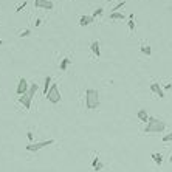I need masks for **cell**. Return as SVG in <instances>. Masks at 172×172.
I'll use <instances>...</instances> for the list:
<instances>
[{
    "instance_id": "obj_1",
    "label": "cell",
    "mask_w": 172,
    "mask_h": 172,
    "mask_svg": "<svg viewBox=\"0 0 172 172\" xmlns=\"http://www.w3.org/2000/svg\"><path fill=\"white\" fill-rule=\"evenodd\" d=\"M166 130V123L158 119V118H153L150 116L146 127H144V133H161Z\"/></svg>"
},
{
    "instance_id": "obj_2",
    "label": "cell",
    "mask_w": 172,
    "mask_h": 172,
    "mask_svg": "<svg viewBox=\"0 0 172 172\" xmlns=\"http://www.w3.org/2000/svg\"><path fill=\"white\" fill-rule=\"evenodd\" d=\"M85 107L88 110H96L99 107V93L95 88L85 90Z\"/></svg>"
},
{
    "instance_id": "obj_3",
    "label": "cell",
    "mask_w": 172,
    "mask_h": 172,
    "mask_svg": "<svg viewBox=\"0 0 172 172\" xmlns=\"http://www.w3.org/2000/svg\"><path fill=\"white\" fill-rule=\"evenodd\" d=\"M45 96H47V99H48L51 104H58V102L61 101V92H59V85H58L56 82H53V84H51V87H50V90H48V93H47Z\"/></svg>"
},
{
    "instance_id": "obj_4",
    "label": "cell",
    "mask_w": 172,
    "mask_h": 172,
    "mask_svg": "<svg viewBox=\"0 0 172 172\" xmlns=\"http://www.w3.org/2000/svg\"><path fill=\"white\" fill-rule=\"evenodd\" d=\"M51 144H54V140L39 141V143H30V144L27 146V150H28V152H37V150H41V149H44V147H47V146H51Z\"/></svg>"
},
{
    "instance_id": "obj_5",
    "label": "cell",
    "mask_w": 172,
    "mask_h": 172,
    "mask_svg": "<svg viewBox=\"0 0 172 172\" xmlns=\"http://www.w3.org/2000/svg\"><path fill=\"white\" fill-rule=\"evenodd\" d=\"M28 88H30V82H28L25 78H20V79H19V84H17V88H16V93H17L19 96H22V95L28 93Z\"/></svg>"
},
{
    "instance_id": "obj_6",
    "label": "cell",
    "mask_w": 172,
    "mask_h": 172,
    "mask_svg": "<svg viewBox=\"0 0 172 172\" xmlns=\"http://www.w3.org/2000/svg\"><path fill=\"white\" fill-rule=\"evenodd\" d=\"M34 6L36 8H42V10H53V2L48 0H34Z\"/></svg>"
},
{
    "instance_id": "obj_7",
    "label": "cell",
    "mask_w": 172,
    "mask_h": 172,
    "mask_svg": "<svg viewBox=\"0 0 172 172\" xmlns=\"http://www.w3.org/2000/svg\"><path fill=\"white\" fill-rule=\"evenodd\" d=\"M31 101H33V98H30V96H28V93H25V95L19 96V102H20L25 109H31Z\"/></svg>"
},
{
    "instance_id": "obj_8",
    "label": "cell",
    "mask_w": 172,
    "mask_h": 172,
    "mask_svg": "<svg viewBox=\"0 0 172 172\" xmlns=\"http://www.w3.org/2000/svg\"><path fill=\"white\" fill-rule=\"evenodd\" d=\"M150 90H152L155 95H158V98H164V92H163V88H161V85H160L158 82H152V84H150Z\"/></svg>"
},
{
    "instance_id": "obj_9",
    "label": "cell",
    "mask_w": 172,
    "mask_h": 172,
    "mask_svg": "<svg viewBox=\"0 0 172 172\" xmlns=\"http://www.w3.org/2000/svg\"><path fill=\"white\" fill-rule=\"evenodd\" d=\"M95 22V17L93 16H81L79 17V25L81 27H88L90 24Z\"/></svg>"
},
{
    "instance_id": "obj_10",
    "label": "cell",
    "mask_w": 172,
    "mask_h": 172,
    "mask_svg": "<svg viewBox=\"0 0 172 172\" xmlns=\"http://www.w3.org/2000/svg\"><path fill=\"white\" fill-rule=\"evenodd\" d=\"M136 118L140 119V121H143V123H147L149 121V113L146 112V109H140L138 112H136Z\"/></svg>"
},
{
    "instance_id": "obj_11",
    "label": "cell",
    "mask_w": 172,
    "mask_h": 172,
    "mask_svg": "<svg viewBox=\"0 0 172 172\" xmlns=\"http://www.w3.org/2000/svg\"><path fill=\"white\" fill-rule=\"evenodd\" d=\"M90 50H92V53H93L96 58L101 56V48H99V42H98V41H93V42L90 44Z\"/></svg>"
},
{
    "instance_id": "obj_12",
    "label": "cell",
    "mask_w": 172,
    "mask_h": 172,
    "mask_svg": "<svg viewBox=\"0 0 172 172\" xmlns=\"http://www.w3.org/2000/svg\"><path fill=\"white\" fill-rule=\"evenodd\" d=\"M70 64H71V59H70V58H64V59L61 61V64H59V70H61V71H65Z\"/></svg>"
},
{
    "instance_id": "obj_13",
    "label": "cell",
    "mask_w": 172,
    "mask_h": 172,
    "mask_svg": "<svg viewBox=\"0 0 172 172\" xmlns=\"http://www.w3.org/2000/svg\"><path fill=\"white\" fill-rule=\"evenodd\" d=\"M37 90H39V85L34 84V82H31V84H30V88H28V96H30V98H34V95L37 93Z\"/></svg>"
},
{
    "instance_id": "obj_14",
    "label": "cell",
    "mask_w": 172,
    "mask_h": 172,
    "mask_svg": "<svg viewBox=\"0 0 172 172\" xmlns=\"http://www.w3.org/2000/svg\"><path fill=\"white\" fill-rule=\"evenodd\" d=\"M51 76H47L45 78V82H44V95H47L48 93V90H50V87H51Z\"/></svg>"
},
{
    "instance_id": "obj_15",
    "label": "cell",
    "mask_w": 172,
    "mask_h": 172,
    "mask_svg": "<svg viewBox=\"0 0 172 172\" xmlns=\"http://www.w3.org/2000/svg\"><path fill=\"white\" fill-rule=\"evenodd\" d=\"M110 19H112V20H124V19H126V16H124L123 13L115 11V13H112V14H110Z\"/></svg>"
},
{
    "instance_id": "obj_16",
    "label": "cell",
    "mask_w": 172,
    "mask_h": 172,
    "mask_svg": "<svg viewBox=\"0 0 172 172\" xmlns=\"http://www.w3.org/2000/svg\"><path fill=\"white\" fill-rule=\"evenodd\" d=\"M152 160H153L155 164L160 166V164L163 163V155H161V153H152Z\"/></svg>"
},
{
    "instance_id": "obj_17",
    "label": "cell",
    "mask_w": 172,
    "mask_h": 172,
    "mask_svg": "<svg viewBox=\"0 0 172 172\" xmlns=\"http://www.w3.org/2000/svg\"><path fill=\"white\" fill-rule=\"evenodd\" d=\"M141 53L146 54V56H150V54H152V48H150L149 45H143V47H141Z\"/></svg>"
},
{
    "instance_id": "obj_18",
    "label": "cell",
    "mask_w": 172,
    "mask_h": 172,
    "mask_svg": "<svg viewBox=\"0 0 172 172\" xmlns=\"http://www.w3.org/2000/svg\"><path fill=\"white\" fill-rule=\"evenodd\" d=\"M127 27H129V30L130 31H135V22H133V19H129V22H127Z\"/></svg>"
},
{
    "instance_id": "obj_19",
    "label": "cell",
    "mask_w": 172,
    "mask_h": 172,
    "mask_svg": "<svg viewBox=\"0 0 172 172\" xmlns=\"http://www.w3.org/2000/svg\"><path fill=\"white\" fill-rule=\"evenodd\" d=\"M169 141H172V132H170V133H166V135L163 136V143H169Z\"/></svg>"
},
{
    "instance_id": "obj_20",
    "label": "cell",
    "mask_w": 172,
    "mask_h": 172,
    "mask_svg": "<svg viewBox=\"0 0 172 172\" xmlns=\"http://www.w3.org/2000/svg\"><path fill=\"white\" fill-rule=\"evenodd\" d=\"M124 5H126V0H121V2H119V3H118V5H116V6L113 8V11H112V13H115V11H118V10H119V8H123Z\"/></svg>"
},
{
    "instance_id": "obj_21",
    "label": "cell",
    "mask_w": 172,
    "mask_h": 172,
    "mask_svg": "<svg viewBox=\"0 0 172 172\" xmlns=\"http://www.w3.org/2000/svg\"><path fill=\"white\" fill-rule=\"evenodd\" d=\"M31 34V30H24V31H20L19 33V36L20 37H27V36H30Z\"/></svg>"
},
{
    "instance_id": "obj_22",
    "label": "cell",
    "mask_w": 172,
    "mask_h": 172,
    "mask_svg": "<svg viewBox=\"0 0 172 172\" xmlns=\"http://www.w3.org/2000/svg\"><path fill=\"white\" fill-rule=\"evenodd\" d=\"M104 13V10L102 8H98V10H95V13H93V17H98V16H101Z\"/></svg>"
},
{
    "instance_id": "obj_23",
    "label": "cell",
    "mask_w": 172,
    "mask_h": 172,
    "mask_svg": "<svg viewBox=\"0 0 172 172\" xmlns=\"http://www.w3.org/2000/svg\"><path fill=\"white\" fill-rule=\"evenodd\" d=\"M25 6H27V2H24V3H22V5H19V6H17V8H16V13H20V11H22V10H24V8H25Z\"/></svg>"
},
{
    "instance_id": "obj_24",
    "label": "cell",
    "mask_w": 172,
    "mask_h": 172,
    "mask_svg": "<svg viewBox=\"0 0 172 172\" xmlns=\"http://www.w3.org/2000/svg\"><path fill=\"white\" fill-rule=\"evenodd\" d=\"M102 167H104V164H102V163H101V161H99V163H98V164H96V166H95V170H96V172H98V170H101V169H102Z\"/></svg>"
},
{
    "instance_id": "obj_25",
    "label": "cell",
    "mask_w": 172,
    "mask_h": 172,
    "mask_svg": "<svg viewBox=\"0 0 172 172\" xmlns=\"http://www.w3.org/2000/svg\"><path fill=\"white\" fill-rule=\"evenodd\" d=\"M27 136H28L30 141H33V132H27Z\"/></svg>"
},
{
    "instance_id": "obj_26",
    "label": "cell",
    "mask_w": 172,
    "mask_h": 172,
    "mask_svg": "<svg viewBox=\"0 0 172 172\" xmlns=\"http://www.w3.org/2000/svg\"><path fill=\"white\" fill-rule=\"evenodd\" d=\"M98 163H99V158H95V160H93V161H92V166H93V167H95V166H96V164H98Z\"/></svg>"
},
{
    "instance_id": "obj_27",
    "label": "cell",
    "mask_w": 172,
    "mask_h": 172,
    "mask_svg": "<svg viewBox=\"0 0 172 172\" xmlns=\"http://www.w3.org/2000/svg\"><path fill=\"white\" fill-rule=\"evenodd\" d=\"M166 90H172V84H166Z\"/></svg>"
},
{
    "instance_id": "obj_28",
    "label": "cell",
    "mask_w": 172,
    "mask_h": 172,
    "mask_svg": "<svg viewBox=\"0 0 172 172\" xmlns=\"http://www.w3.org/2000/svg\"><path fill=\"white\" fill-rule=\"evenodd\" d=\"M41 24H42V20H41V19H37V20H36V27H39Z\"/></svg>"
},
{
    "instance_id": "obj_29",
    "label": "cell",
    "mask_w": 172,
    "mask_h": 172,
    "mask_svg": "<svg viewBox=\"0 0 172 172\" xmlns=\"http://www.w3.org/2000/svg\"><path fill=\"white\" fill-rule=\"evenodd\" d=\"M169 161H170V164H172V153H170V157H169Z\"/></svg>"
},
{
    "instance_id": "obj_30",
    "label": "cell",
    "mask_w": 172,
    "mask_h": 172,
    "mask_svg": "<svg viewBox=\"0 0 172 172\" xmlns=\"http://www.w3.org/2000/svg\"><path fill=\"white\" fill-rule=\"evenodd\" d=\"M48 2H56V0H48Z\"/></svg>"
},
{
    "instance_id": "obj_31",
    "label": "cell",
    "mask_w": 172,
    "mask_h": 172,
    "mask_svg": "<svg viewBox=\"0 0 172 172\" xmlns=\"http://www.w3.org/2000/svg\"><path fill=\"white\" fill-rule=\"evenodd\" d=\"M2 44H3V41H0V45H2Z\"/></svg>"
},
{
    "instance_id": "obj_32",
    "label": "cell",
    "mask_w": 172,
    "mask_h": 172,
    "mask_svg": "<svg viewBox=\"0 0 172 172\" xmlns=\"http://www.w3.org/2000/svg\"><path fill=\"white\" fill-rule=\"evenodd\" d=\"M107 2H110V0H107Z\"/></svg>"
}]
</instances>
